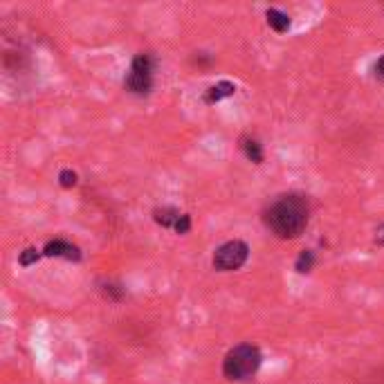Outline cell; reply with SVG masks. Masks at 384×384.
Wrapping results in <instances>:
<instances>
[{"label": "cell", "mask_w": 384, "mask_h": 384, "mask_svg": "<svg viewBox=\"0 0 384 384\" xmlns=\"http://www.w3.org/2000/svg\"><path fill=\"white\" fill-rule=\"evenodd\" d=\"M265 225L279 238H297L308 225V201L304 196H281L265 211Z\"/></svg>", "instance_id": "cell-1"}, {"label": "cell", "mask_w": 384, "mask_h": 384, "mask_svg": "<svg viewBox=\"0 0 384 384\" xmlns=\"http://www.w3.org/2000/svg\"><path fill=\"white\" fill-rule=\"evenodd\" d=\"M261 351L252 344H240L232 348L223 360V375L232 382H243L250 380L256 371L261 368Z\"/></svg>", "instance_id": "cell-2"}, {"label": "cell", "mask_w": 384, "mask_h": 384, "mask_svg": "<svg viewBox=\"0 0 384 384\" xmlns=\"http://www.w3.org/2000/svg\"><path fill=\"white\" fill-rule=\"evenodd\" d=\"M250 256V247L243 240H227L225 245H220L213 254V267L218 272H232V270L243 267Z\"/></svg>", "instance_id": "cell-3"}, {"label": "cell", "mask_w": 384, "mask_h": 384, "mask_svg": "<svg viewBox=\"0 0 384 384\" xmlns=\"http://www.w3.org/2000/svg\"><path fill=\"white\" fill-rule=\"evenodd\" d=\"M124 83H126V90H131L135 95H146L151 90V85H153V61H151V56H146V54L135 56Z\"/></svg>", "instance_id": "cell-4"}, {"label": "cell", "mask_w": 384, "mask_h": 384, "mask_svg": "<svg viewBox=\"0 0 384 384\" xmlns=\"http://www.w3.org/2000/svg\"><path fill=\"white\" fill-rule=\"evenodd\" d=\"M43 256H63L68 261H79L81 259V252L77 245L73 243H65V240H50L43 250Z\"/></svg>", "instance_id": "cell-5"}, {"label": "cell", "mask_w": 384, "mask_h": 384, "mask_svg": "<svg viewBox=\"0 0 384 384\" xmlns=\"http://www.w3.org/2000/svg\"><path fill=\"white\" fill-rule=\"evenodd\" d=\"M236 92V85L230 83V81H220L216 85H211V88L205 92V104H218L220 99L225 97H232Z\"/></svg>", "instance_id": "cell-6"}, {"label": "cell", "mask_w": 384, "mask_h": 384, "mask_svg": "<svg viewBox=\"0 0 384 384\" xmlns=\"http://www.w3.org/2000/svg\"><path fill=\"white\" fill-rule=\"evenodd\" d=\"M265 18H267V25L272 27L274 32H279V34L290 30L288 14H283V11H279V9H267V11H265Z\"/></svg>", "instance_id": "cell-7"}, {"label": "cell", "mask_w": 384, "mask_h": 384, "mask_svg": "<svg viewBox=\"0 0 384 384\" xmlns=\"http://www.w3.org/2000/svg\"><path fill=\"white\" fill-rule=\"evenodd\" d=\"M180 216H182V213H180L178 209H174V207H162V209H155V213H153L155 223H158V225H162V227H176V223L180 220Z\"/></svg>", "instance_id": "cell-8"}, {"label": "cell", "mask_w": 384, "mask_h": 384, "mask_svg": "<svg viewBox=\"0 0 384 384\" xmlns=\"http://www.w3.org/2000/svg\"><path fill=\"white\" fill-rule=\"evenodd\" d=\"M240 149H243V153L247 155V158L254 162V164H261L263 162V149L256 139L252 137H243L240 139Z\"/></svg>", "instance_id": "cell-9"}, {"label": "cell", "mask_w": 384, "mask_h": 384, "mask_svg": "<svg viewBox=\"0 0 384 384\" xmlns=\"http://www.w3.org/2000/svg\"><path fill=\"white\" fill-rule=\"evenodd\" d=\"M312 265H315V254H312L310 250H306V252L299 254V259H297V263H294V267H297V272H299V274L310 272Z\"/></svg>", "instance_id": "cell-10"}, {"label": "cell", "mask_w": 384, "mask_h": 384, "mask_svg": "<svg viewBox=\"0 0 384 384\" xmlns=\"http://www.w3.org/2000/svg\"><path fill=\"white\" fill-rule=\"evenodd\" d=\"M59 184L63 189H73L77 184V174H75V171H70V169H63L59 174Z\"/></svg>", "instance_id": "cell-11"}, {"label": "cell", "mask_w": 384, "mask_h": 384, "mask_svg": "<svg viewBox=\"0 0 384 384\" xmlns=\"http://www.w3.org/2000/svg\"><path fill=\"white\" fill-rule=\"evenodd\" d=\"M38 256H41V254H38V250H34V247H27V250L21 254V259H18V261H21V265H25V267H27V265L36 263V261H38Z\"/></svg>", "instance_id": "cell-12"}, {"label": "cell", "mask_w": 384, "mask_h": 384, "mask_svg": "<svg viewBox=\"0 0 384 384\" xmlns=\"http://www.w3.org/2000/svg\"><path fill=\"white\" fill-rule=\"evenodd\" d=\"M174 230H176L178 234H187V232L191 230V216H189V213H182L180 220L176 223Z\"/></svg>", "instance_id": "cell-13"}, {"label": "cell", "mask_w": 384, "mask_h": 384, "mask_svg": "<svg viewBox=\"0 0 384 384\" xmlns=\"http://www.w3.org/2000/svg\"><path fill=\"white\" fill-rule=\"evenodd\" d=\"M375 70H378V75L384 79V56H382V59L378 61V65H375Z\"/></svg>", "instance_id": "cell-14"}, {"label": "cell", "mask_w": 384, "mask_h": 384, "mask_svg": "<svg viewBox=\"0 0 384 384\" xmlns=\"http://www.w3.org/2000/svg\"><path fill=\"white\" fill-rule=\"evenodd\" d=\"M378 243H380V245H384V225L380 227V232H378Z\"/></svg>", "instance_id": "cell-15"}]
</instances>
